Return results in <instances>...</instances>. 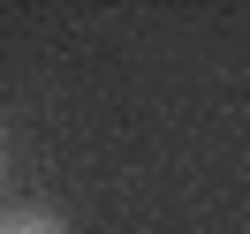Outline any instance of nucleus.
Here are the masks:
<instances>
[{
    "label": "nucleus",
    "instance_id": "obj_1",
    "mask_svg": "<svg viewBox=\"0 0 250 234\" xmlns=\"http://www.w3.org/2000/svg\"><path fill=\"white\" fill-rule=\"evenodd\" d=\"M0 234H68L53 212H38V204H23V212H0Z\"/></svg>",
    "mask_w": 250,
    "mask_h": 234
}]
</instances>
